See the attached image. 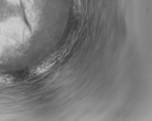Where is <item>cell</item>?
I'll list each match as a JSON object with an SVG mask.
<instances>
[{
  "label": "cell",
  "instance_id": "cell-1",
  "mask_svg": "<svg viewBox=\"0 0 152 121\" xmlns=\"http://www.w3.org/2000/svg\"><path fill=\"white\" fill-rule=\"evenodd\" d=\"M13 78L8 76L0 75V85L9 84L13 82Z\"/></svg>",
  "mask_w": 152,
  "mask_h": 121
}]
</instances>
